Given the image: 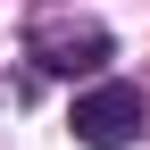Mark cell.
I'll use <instances>...</instances> for the list:
<instances>
[{
    "label": "cell",
    "instance_id": "obj_1",
    "mask_svg": "<svg viewBox=\"0 0 150 150\" xmlns=\"http://www.w3.org/2000/svg\"><path fill=\"white\" fill-rule=\"evenodd\" d=\"M75 142L83 150H134L142 142V125H150V100H142V83H92V92H75Z\"/></svg>",
    "mask_w": 150,
    "mask_h": 150
},
{
    "label": "cell",
    "instance_id": "obj_2",
    "mask_svg": "<svg viewBox=\"0 0 150 150\" xmlns=\"http://www.w3.org/2000/svg\"><path fill=\"white\" fill-rule=\"evenodd\" d=\"M25 59L42 75H100L108 67V33L92 25V17H42V25L25 33Z\"/></svg>",
    "mask_w": 150,
    "mask_h": 150
}]
</instances>
